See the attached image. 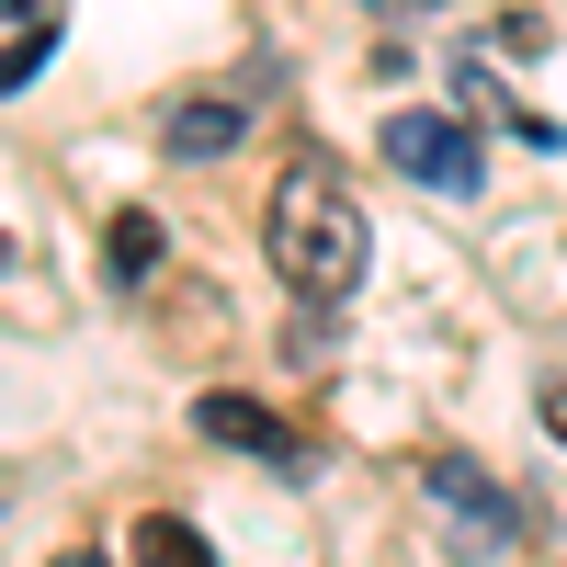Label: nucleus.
<instances>
[{
  "mask_svg": "<svg viewBox=\"0 0 567 567\" xmlns=\"http://www.w3.org/2000/svg\"><path fill=\"white\" fill-rule=\"evenodd\" d=\"M159 250H171V227H159L148 205H125V216L103 227V261H114V284H148V272H159Z\"/></svg>",
  "mask_w": 567,
  "mask_h": 567,
  "instance_id": "423d86ee",
  "label": "nucleus"
},
{
  "mask_svg": "<svg viewBox=\"0 0 567 567\" xmlns=\"http://www.w3.org/2000/svg\"><path fill=\"white\" fill-rule=\"evenodd\" d=\"M194 432H205V443H239V454H272V465H296V443H284V420H272L261 398H227V386L194 398Z\"/></svg>",
  "mask_w": 567,
  "mask_h": 567,
  "instance_id": "39448f33",
  "label": "nucleus"
},
{
  "mask_svg": "<svg viewBox=\"0 0 567 567\" xmlns=\"http://www.w3.org/2000/svg\"><path fill=\"white\" fill-rule=\"evenodd\" d=\"M45 567H103V556H45Z\"/></svg>",
  "mask_w": 567,
  "mask_h": 567,
  "instance_id": "9d476101",
  "label": "nucleus"
},
{
  "mask_svg": "<svg viewBox=\"0 0 567 567\" xmlns=\"http://www.w3.org/2000/svg\"><path fill=\"white\" fill-rule=\"evenodd\" d=\"M136 567H216V545L182 511H136Z\"/></svg>",
  "mask_w": 567,
  "mask_h": 567,
  "instance_id": "0eeeda50",
  "label": "nucleus"
},
{
  "mask_svg": "<svg viewBox=\"0 0 567 567\" xmlns=\"http://www.w3.org/2000/svg\"><path fill=\"white\" fill-rule=\"evenodd\" d=\"M545 432H556V443H567V386H545Z\"/></svg>",
  "mask_w": 567,
  "mask_h": 567,
  "instance_id": "1a4fd4ad",
  "label": "nucleus"
},
{
  "mask_svg": "<svg viewBox=\"0 0 567 567\" xmlns=\"http://www.w3.org/2000/svg\"><path fill=\"white\" fill-rule=\"evenodd\" d=\"M0 272H12V227H0Z\"/></svg>",
  "mask_w": 567,
  "mask_h": 567,
  "instance_id": "9b49d317",
  "label": "nucleus"
},
{
  "mask_svg": "<svg viewBox=\"0 0 567 567\" xmlns=\"http://www.w3.org/2000/svg\"><path fill=\"white\" fill-rule=\"evenodd\" d=\"M386 159L409 171V182H432V194H477V136H465L454 114H386Z\"/></svg>",
  "mask_w": 567,
  "mask_h": 567,
  "instance_id": "f03ea898",
  "label": "nucleus"
},
{
  "mask_svg": "<svg viewBox=\"0 0 567 567\" xmlns=\"http://www.w3.org/2000/svg\"><path fill=\"white\" fill-rule=\"evenodd\" d=\"M420 488H432V499L454 511L465 534H499V545L523 534V499H511V488L488 477V465H465V454H432V465H420Z\"/></svg>",
  "mask_w": 567,
  "mask_h": 567,
  "instance_id": "7ed1b4c3",
  "label": "nucleus"
},
{
  "mask_svg": "<svg viewBox=\"0 0 567 567\" xmlns=\"http://www.w3.org/2000/svg\"><path fill=\"white\" fill-rule=\"evenodd\" d=\"M239 136H250V103H239V91H182V103L159 114V148H171V159H227Z\"/></svg>",
  "mask_w": 567,
  "mask_h": 567,
  "instance_id": "20e7f679",
  "label": "nucleus"
},
{
  "mask_svg": "<svg viewBox=\"0 0 567 567\" xmlns=\"http://www.w3.org/2000/svg\"><path fill=\"white\" fill-rule=\"evenodd\" d=\"M261 239H272V272L296 284L307 307H341L352 284H363V239H374V227H363L352 182L329 171V159H296V171L272 182V227H261Z\"/></svg>",
  "mask_w": 567,
  "mask_h": 567,
  "instance_id": "f257e3e1",
  "label": "nucleus"
},
{
  "mask_svg": "<svg viewBox=\"0 0 567 567\" xmlns=\"http://www.w3.org/2000/svg\"><path fill=\"white\" fill-rule=\"evenodd\" d=\"M45 58H58V23H45V34H23V45H0V91H23Z\"/></svg>",
  "mask_w": 567,
  "mask_h": 567,
  "instance_id": "6e6552de",
  "label": "nucleus"
}]
</instances>
